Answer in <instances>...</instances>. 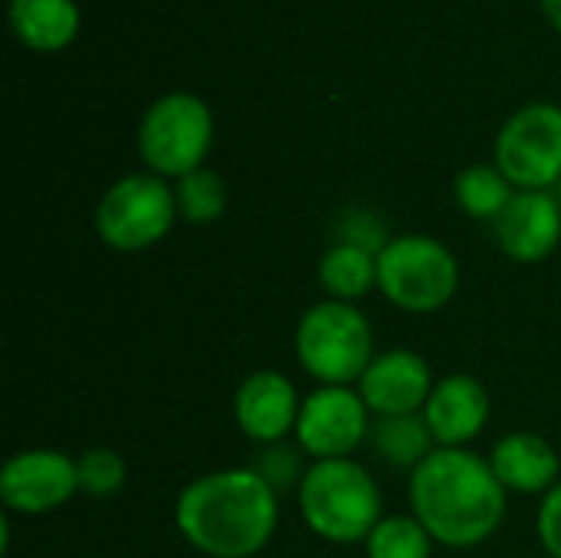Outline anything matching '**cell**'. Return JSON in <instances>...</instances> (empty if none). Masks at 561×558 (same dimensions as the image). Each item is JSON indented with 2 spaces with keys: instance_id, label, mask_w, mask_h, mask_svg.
<instances>
[{
  "instance_id": "cell-3",
  "label": "cell",
  "mask_w": 561,
  "mask_h": 558,
  "mask_svg": "<svg viewBox=\"0 0 561 558\" xmlns=\"http://www.w3.org/2000/svg\"><path fill=\"white\" fill-rule=\"evenodd\" d=\"M381 490L375 477L352 457L316 460L299 483V513L306 526L335 546H355L371 536L381 516Z\"/></svg>"
},
{
  "instance_id": "cell-12",
  "label": "cell",
  "mask_w": 561,
  "mask_h": 558,
  "mask_svg": "<svg viewBox=\"0 0 561 558\" xmlns=\"http://www.w3.org/2000/svg\"><path fill=\"white\" fill-rule=\"evenodd\" d=\"M302 398L289 375L276 368L253 372L240 382L233 395V418L237 428L260 447L283 444L289 434H296Z\"/></svg>"
},
{
  "instance_id": "cell-20",
  "label": "cell",
  "mask_w": 561,
  "mask_h": 558,
  "mask_svg": "<svg viewBox=\"0 0 561 558\" xmlns=\"http://www.w3.org/2000/svg\"><path fill=\"white\" fill-rule=\"evenodd\" d=\"M174 201H178V217H184L191 224H214L224 217L230 197H227V184L217 171L197 168L174 184Z\"/></svg>"
},
{
  "instance_id": "cell-14",
  "label": "cell",
  "mask_w": 561,
  "mask_h": 558,
  "mask_svg": "<svg viewBox=\"0 0 561 558\" xmlns=\"http://www.w3.org/2000/svg\"><path fill=\"white\" fill-rule=\"evenodd\" d=\"M490 391L473 375H447L434 385L424 421L437 441V447H467L477 441L490 421Z\"/></svg>"
},
{
  "instance_id": "cell-6",
  "label": "cell",
  "mask_w": 561,
  "mask_h": 558,
  "mask_svg": "<svg viewBox=\"0 0 561 558\" xmlns=\"http://www.w3.org/2000/svg\"><path fill=\"white\" fill-rule=\"evenodd\" d=\"M214 145L210 105L194 92H168L148 105L138 125V155L158 178L181 181L204 168Z\"/></svg>"
},
{
  "instance_id": "cell-22",
  "label": "cell",
  "mask_w": 561,
  "mask_h": 558,
  "mask_svg": "<svg viewBox=\"0 0 561 558\" xmlns=\"http://www.w3.org/2000/svg\"><path fill=\"white\" fill-rule=\"evenodd\" d=\"M76 470H79V490L85 497H95V500L115 497L128 483L125 457L108 451V447H92V451L79 454L76 457Z\"/></svg>"
},
{
  "instance_id": "cell-10",
  "label": "cell",
  "mask_w": 561,
  "mask_h": 558,
  "mask_svg": "<svg viewBox=\"0 0 561 558\" xmlns=\"http://www.w3.org/2000/svg\"><path fill=\"white\" fill-rule=\"evenodd\" d=\"M79 493L76 457L49 447L13 454L0 470V500L7 513L43 516Z\"/></svg>"
},
{
  "instance_id": "cell-21",
  "label": "cell",
  "mask_w": 561,
  "mask_h": 558,
  "mask_svg": "<svg viewBox=\"0 0 561 558\" xmlns=\"http://www.w3.org/2000/svg\"><path fill=\"white\" fill-rule=\"evenodd\" d=\"M368 558H431L434 536L417 516H385L365 539Z\"/></svg>"
},
{
  "instance_id": "cell-24",
  "label": "cell",
  "mask_w": 561,
  "mask_h": 558,
  "mask_svg": "<svg viewBox=\"0 0 561 558\" xmlns=\"http://www.w3.org/2000/svg\"><path fill=\"white\" fill-rule=\"evenodd\" d=\"M536 533H539L542 549L552 558H561V480L542 497V503H539Z\"/></svg>"
},
{
  "instance_id": "cell-1",
  "label": "cell",
  "mask_w": 561,
  "mask_h": 558,
  "mask_svg": "<svg viewBox=\"0 0 561 558\" xmlns=\"http://www.w3.org/2000/svg\"><path fill=\"white\" fill-rule=\"evenodd\" d=\"M411 516L424 523L434 543L473 549L493 539L506 520V490L486 457L467 447H437L411 470Z\"/></svg>"
},
{
  "instance_id": "cell-13",
  "label": "cell",
  "mask_w": 561,
  "mask_h": 558,
  "mask_svg": "<svg viewBox=\"0 0 561 558\" xmlns=\"http://www.w3.org/2000/svg\"><path fill=\"white\" fill-rule=\"evenodd\" d=\"M496 240L516 263H542L561 243V207L549 191H516L500 214Z\"/></svg>"
},
{
  "instance_id": "cell-5",
  "label": "cell",
  "mask_w": 561,
  "mask_h": 558,
  "mask_svg": "<svg viewBox=\"0 0 561 558\" xmlns=\"http://www.w3.org/2000/svg\"><path fill=\"white\" fill-rule=\"evenodd\" d=\"M460 286V263L427 234H401L378 250V289L404 312H437Z\"/></svg>"
},
{
  "instance_id": "cell-2",
  "label": "cell",
  "mask_w": 561,
  "mask_h": 558,
  "mask_svg": "<svg viewBox=\"0 0 561 558\" xmlns=\"http://www.w3.org/2000/svg\"><path fill=\"white\" fill-rule=\"evenodd\" d=\"M279 523V493L253 467H227L191 480L174 503L178 533L210 558H253Z\"/></svg>"
},
{
  "instance_id": "cell-9",
  "label": "cell",
  "mask_w": 561,
  "mask_h": 558,
  "mask_svg": "<svg viewBox=\"0 0 561 558\" xmlns=\"http://www.w3.org/2000/svg\"><path fill=\"white\" fill-rule=\"evenodd\" d=\"M368 405L352 385H322L302 398L296 444L312 460L352 457L371 434Z\"/></svg>"
},
{
  "instance_id": "cell-19",
  "label": "cell",
  "mask_w": 561,
  "mask_h": 558,
  "mask_svg": "<svg viewBox=\"0 0 561 558\" xmlns=\"http://www.w3.org/2000/svg\"><path fill=\"white\" fill-rule=\"evenodd\" d=\"M457 204L473 220H500V214L513 201V184L496 164H470L457 174Z\"/></svg>"
},
{
  "instance_id": "cell-18",
  "label": "cell",
  "mask_w": 561,
  "mask_h": 558,
  "mask_svg": "<svg viewBox=\"0 0 561 558\" xmlns=\"http://www.w3.org/2000/svg\"><path fill=\"white\" fill-rule=\"evenodd\" d=\"M375 454L385 464L414 470L421 460H427L437 451V441L424 421V414H404V418H375L368 434Z\"/></svg>"
},
{
  "instance_id": "cell-7",
  "label": "cell",
  "mask_w": 561,
  "mask_h": 558,
  "mask_svg": "<svg viewBox=\"0 0 561 558\" xmlns=\"http://www.w3.org/2000/svg\"><path fill=\"white\" fill-rule=\"evenodd\" d=\"M178 217L174 187L158 174L118 178L95 207V234L118 253L151 250L168 237Z\"/></svg>"
},
{
  "instance_id": "cell-23",
  "label": "cell",
  "mask_w": 561,
  "mask_h": 558,
  "mask_svg": "<svg viewBox=\"0 0 561 558\" xmlns=\"http://www.w3.org/2000/svg\"><path fill=\"white\" fill-rule=\"evenodd\" d=\"M253 470H256L276 493L286 490V487H293V483H302V477H306V470L299 467L296 451H289V447H283V444H270V447L260 454V460L253 464Z\"/></svg>"
},
{
  "instance_id": "cell-25",
  "label": "cell",
  "mask_w": 561,
  "mask_h": 558,
  "mask_svg": "<svg viewBox=\"0 0 561 558\" xmlns=\"http://www.w3.org/2000/svg\"><path fill=\"white\" fill-rule=\"evenodd\" d=\"M542 13H546V20L561 33V0H542Z\"/></svg>"
},
{
  "instance_id": "cell-8",
  "label": "cell",
  "mask_w": 561,
  "mask_h": 558,
  "mask_svg": "<svg viewBox=\"0 0 561 558\" xmlns=\"http://www.w3.org/2000/svg\"><path fill=\"white\" fill-rule=\"evenodd\" d=\"M496 168L519 191H549L561 181V109L529 102L496 135Z\"/></svg>"
},
{
  "instance_id": "cell-17",
  "label": "cell",
  "mask_w": 561,
  "mask_h": 558,
  "mask_svg": "<svg viewBox=\"0 0 561 558\" xmlns=\"http://www.w3.org/2000/svg\"><path fill=\"white\" fill-rule=\"evenodd\" d=\"M319 283L329 299L358 303L371 293V286H378V253H371L365 243L342 240L322 253Z\"/></svg>"
},
{
  "instance_id": "cell-15",
  "label": "cell",
  "mask_w": 561,
  "mask_h": 558,
  "mask_svg": "<svg viewBox=\"0 0 561 558\" xmlns=\"http://www.w3.org/2000/svg\"><path fill=\"white\" fill-rule=\"evenodd\" d=\"M490 467L503 490L513 493H549L559 483L561 464L556 447L529 431L506 434L493 451H490Z\"/></svg>"
},
{
  "instance_id": "cell-4",
  "label": "cell",
  "mask_w": 561,
  "mask_h": 558,
  "mask_svg": "<svg viewBox=\"0 0 561 558\" xmlns=\"http://www.w3.org/2000/svg\"><path fill=\"white\" fill-rule=\"evenodd\" d=\"M296 358L319 385H358L375 362V332L355 303L322 299L296 326Z\"/></svg>"
},
{
  "instance_id": "cell-16",
  "label": "cell",
  "mask_w": 561,
  "mask_h": 558,
  "mask_svg": "<svg viewBox=\"0 0 561 558\" xmlns=\"http://www.w3.org/2000/svg\"><path fill=\"white\" fill-rule=\"evenodd\" d=\"M10 26L23 46L56 53L76 39L79 7L76 0H10Z\"/></svg>"
},
{
  "instance_id": "cell-11",
  "label": "cell",
  "mask_w": 561,
  "mask_h": 558,
  "mask_svg": "<svg viewBox=\"0 0 561 558\" xmlns=\"http://www.w3.org/2000/svg\"><path fill=\"white\" fill-rule=\"evenodd\" d=\"M434 385L437 382L427 358L411 349H391L375 355V362L358 382V395L375 418H404L424 414Z\"/></svg>"
}]
</instances>
